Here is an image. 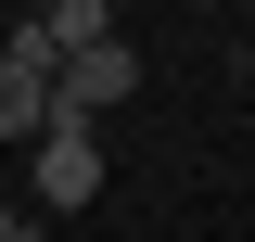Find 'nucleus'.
Wrapping results in <instances>:
<instances>
[{
	"instance_id": "nucleus-1",
	"label": "nucleus",
	"mask_w": 255,
	"mask_h": 242,
	"mask_svg": "<svg viewBox=\"0 0 255 242\" xmlns=\"http://www.w3.org/2000/svg\"><path fill=\"white\" fill-rule=\"evenodd\" d=\"M128 90H140V51H128V38H102V51H77V64L51 77V115H77V127H102V115H115Z\"/></svg>"
},
{
	"instance_id": "nucleus-2",
	"label": "nucleus",
	"mask_w": 255,
	"mask_h": 242,
	"mask_svg": "<svg viewBox=\"0 0 255 242\" xmlns=\"http://www.w3.org/2000/svg\"><path fill=\"white\" fill-rule=\"evenodd\" d=\"M90 191H102V127H77V115H51V127H38V204H90Z\"/></svg>"
},
{
	"instance_id": "nucleus-3",
	"label": "nucleus",
	"mask_w": 255,
	"mask_h": 242,
	"mask_svg": "<svg viewBox=\"0 0 255 242\" xmlns=\"http://www.w3.org/2000/svg\"><path fill=\"white\" fill-rule=\"evenodd\" d=\"M26 127H51V77L0 51V140H26Z\"/></svg>"
},
{
	"instance_id": "nucleus-4",
	"label": "nucleus",
	"mask_w": 255,
	"mask_h": 242,
	"mask_svg": "<svg viewBox=\"0 0 255 242\" xmlns=\"http://www.w3.org/2000/svg\"><path fill=\"white\" fill-rule=\"evenodd\" d=\"M0 242H38V230H26V217H13V204H0Z\"/></svg>"
}]
</instances>
